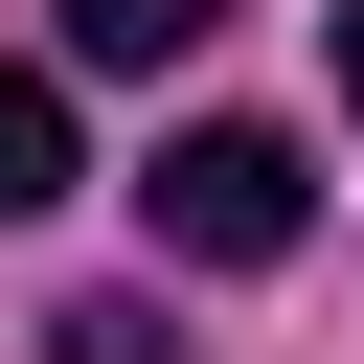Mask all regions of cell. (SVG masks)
I'll list each match as a JSON object with an SVG mask.
<instances>
[{
    "instance_id": "3957f363",
    "label": "cell",
    "mask_w": 364,
    "mask_h": 364,
    "mask_svg": "<svg viewBox=\"0 0 364 364\" xmlns=\"http://www.w3.org/2000/svg\"><path fill=\"white\" fill-rule=\"evenodd\" d=\"M23 205H68V91H46V68H0V228H23Z\"/></svg>"
},
{
    "instance_id": "7a4b0ae2",
    "label": "cell",
    "mask_w": 364,
    "mask_h": 364,
    "mask_svg": "<svg viewBox=\"0 0 364 364\" xmlns=\"http://www.w3.org/2000/svg\"><path fill=\"white\" fill-rule=\"evenodd\" d=\"M228 0H68V68H182Z\"/></svg>"
},
{
    "instance_id": "6da1fadb",
    "label": "cell",
    "mask_w": 364,
    "mask_h": 364,
    "mask_svg": "<svg viewBox=\"0 0 364 364\" xmlns=\"http://www.w3.org/2000/svg\"><path fill=\"white\" fill-rule=\"evenodd\" d=\"M136 228H159L182 273H273V250L318 228V159H296L273 114H205V136H159V159H136Z\"/></svg>"
},
{
    "instance_id": "5b68a950",
    "label": "cell",
    "mask_w": 364,
    "mask_h": 364,
    "mask_svg": "<svg viewBox=\"0 0 364 364\" xmlns=\"http://www.w3.org/2000/svg\"><path fill=\"white\" fill-rule=\"evenodd\" d=\"M341 114H364V0H341Z\"/></svg>"
},
{
    "instance_id": "277c9868",
    "label": "cell",
    "mask_w": 364,
    "mask_h": 364,
    "mask_svg": "<svg viewBox=\"0 0 364 364\" xmlns=\"http://www.w3.org/2000/svg\"><path fill=\"white\" fill-rule=\"evenodd\" d=\"M46 364H182V318H159V296H68V318H46Z\"/></svg>"
}]
</instances>
